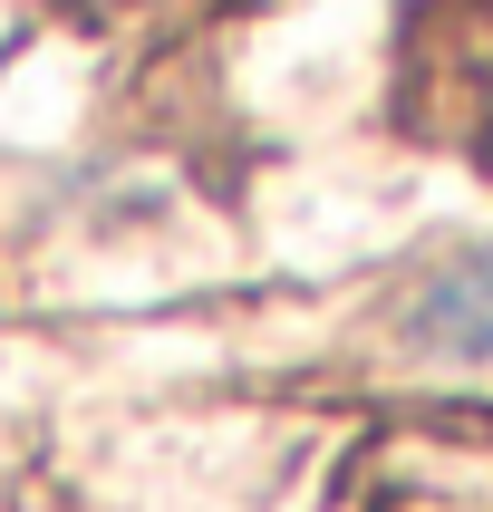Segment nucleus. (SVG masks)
<instances>
[{"label": "nucleus", "mask_w": 493, "mask_h": 512, "mask_svg": "<svg viewBox=\"0 0 493 512\" xmlns=\"http://www.w3.org/2000/svg\"><path fill=\"white\" fill-rule=\"evenodd\" d=\"M406 329H416V348H445V358H493V261L445 271Z\"/></svg>", "instance_id": "obj_1"}]
</instances>
